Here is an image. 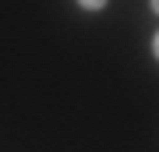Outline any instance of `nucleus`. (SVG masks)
Listing matches in <instances>:
<instances>
[{"instance_id": "1", "label": "nucleus", "mask_w": 159, "mask_h": 152, "mask_svg": "<svg viewBox=\"0 0 159 152\" xmlns=\"http://www.w3.org/2000/svg\"><path fill=\"white\" fill-rule=\"evenodd\" d=\"M81 7H89V11H99V7H106V0H78Z\"/></svg>"}, {"instance_id": "2", "label": "nucleus", "mask_w": 159, "mask_h": 152, "mask_svg": "<svg viewBox=\"0 0 159 152\" xmlns=\"http://www.w3.org/2000/svg\"><path fill=\"white\" fill-rule=\"evenodd\" d=\"M152 50H156V57H159V32H156V43H152Z\"/></svg>"}, {"instance_id": "3", "label": "nucleus", "mask_w": 159, "mask_h": 152, "mask_svg": "<svg viewBox=\"0 0 159 152\" xmlns=\"http://www.w3.org/2000/svg\"><path fill=\"white\" fill-rule=\"evenodd\" d=\"M152 7H156V14H159V0H152Z\"/></svg>"}]
</instances>
